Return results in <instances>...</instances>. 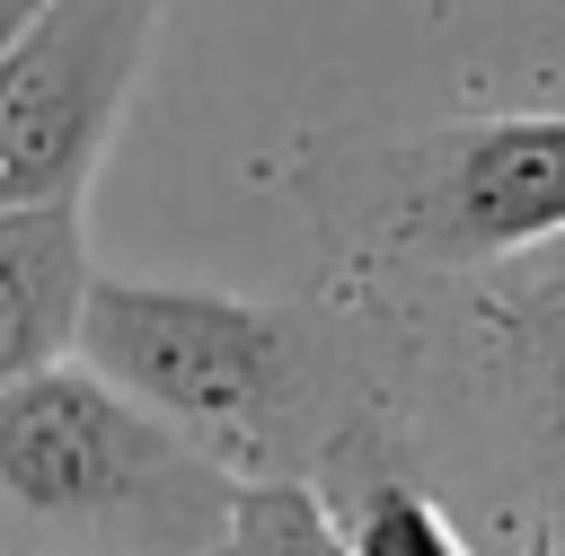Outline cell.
Listing matches in <instances>:
<instances>
[{"label": "cell", "instance_id": "cell-1", "mask_svg": "<svg viewBox=\"0 0 565 556\" xmlns=\"http://www.w3.org/2000/svg\"><path fill=\"white\" fill-rule=\"evenodd\" d=\"M79 362L203 441L230 477H318L362 424L415 388V327L397 291L238 300L203 282L97 274L79 309Z\"/></svg>", "mask_w": 565, "mask_h": 556}, {"label": "cell", "instance_id": "cell-5", "mask_svg": "<svg viewBox=\"0 0 565 556\" xmlns=\"http://www.w3.org/2000/svg\"><path fill=\"white\" fill-rule=\"evenodd\" d=\"M406 318H415V300H406ZM433 353H450L468 371V388L494 406V424L512 432V450H521V468L539 485V530L565 556V274L556 282H512V291L459 300L450 309V335Z\"/></svg>", "mask_w": 565, "mask_h": 556}, {"label": "cell", "instance_id": "cell-2", "mask_svg": "<svg viewBox=\"0 0 565 556\" xmlns=\"http://www.w3.org/2000/svg\"><path fill=\"white\" fill-rule=\"evenodd\" d=\"M282 185L353 291L468 282L565 238V106L309 141Z\"/></svg>", "mask_w": 565, "mask_h": 556}, {"label": "cell", "instance_id": "cell-6", "mask_svg": "<svg viewBox=\"0 0 565 556\" xmlns=\"http://www.w3.org/2000/svg\"><path fill=\"white\" fill-rule=\"evenodd\" d=\"M318 494L344 530V556H486L468 547V530L441 512V494L415 477V432L406 406L397 415H362L327 459H318ZM503 556H556V538L530 521Z\"/></svg>", "mask_w": 565, "mask_h": 556}, {"label": "cell", "instance_id": "cell-8", "mask_svg": "<svg viewBox=\"0 0 565 556\" xmlns=\"http://www.w3.org/2000/svg\"><path fill=\"white\" fill-rule=\"evenodd\" d=\"M221 556H344V530L318 477H238Z\"/></svg>", "mask_w": 565, "mask_h": 556}, {"label": "cell", "instance_id": "cell-3", "mask_svg": "<svg viewBox=\"0 0 565 556\" xmlns=\"http://www.w3.org/2000/svg\"><path fill=\"white\" fill-rule=\"evenodd\" d=\"M238 477L79 353L0 388V547L221 556Z\"/></svg>", "mask_w": 565, "mask_h": 556}, {"label": "cell", "instance_id": "cell-7", "mask_svg": "<svg viewBox=\"0 0 565 556\" xmlns=\"http://www.w3.org/2000/svg\"><path fill=\"white\" fill-rule=\"evenodd\" d=\"M97 256L79 203H0V388L79 353Z\"/></svg>", "mask_w": 565, "mask_h": 556}, {"label": "cell", "instance_id": "cell-4", "mask_svg": "<svg viewBox=\"0 0 565 556\" xmlns=\"http://www.w3.org/2000/svg\"><path fill=\"white\" fill-rule=\"evenodd\" d=\"M168 0H44L0 53V203H88Z\"/></svg>", "mask_w": 565, "mask_h": 556}, {"label": "cell", "instance_id": "cell-9", "mask_svg": "<svg viewBox=\"0 0 565 556\" xmlns=\"http://www.w3.org/2000/svg\"><path fill=\"white\" fill-rule=\"evenodd\" d=\"M35 18H44V0H0V53H9V44H18Z\"/></svg>", "mask_w": 565, "mask_h": 556}]
</instances>
